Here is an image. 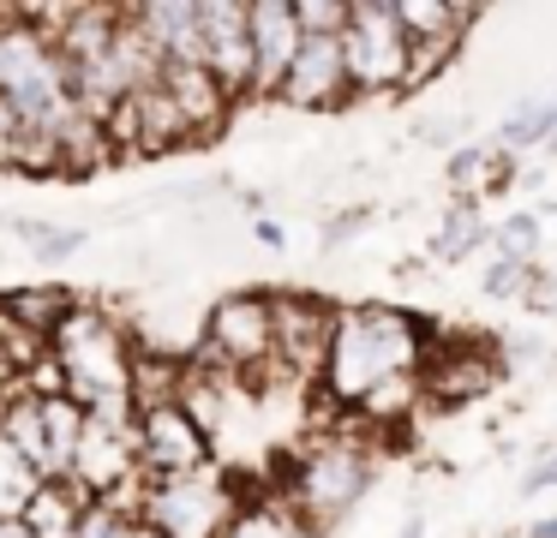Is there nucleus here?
<instances>
[{
  "instance_id": "obj_30",
  "label": "nucleus",
  "mask_w": 557,
  "mask_h": 538,
  "mask_svg": "<svg viewBox=\"0 0 557 538\" xmlns=\"http://www.w3.org/2000/svg\"><path fill=\"white\" fill-rule=\"evenodd\" d=\"M521 305H533V311H557V287H552V275L533 263L528 270V293H521Z\"/></svg>"
},
{
  "instance_id": "obj_35",
  "label": "nucleus",
  "mask_w": 557,
  "mask_h": 538,
  "mask_svg": "<svg viewBox=\"0 0 557 538\" xmlns=\"http://www.w3.org/2000/svg\"><path fill=\"white\" fill-rule=\"evenodd\" d=\"M396 538H425V526H420V521H408V526H401Z\"/></svg>"
},
{
  "instance_id": "obj_23",
  "label": "nucleus",
  "mask_w": 557,
  "mask_h": 538,
  "mask_svg": "<svg viewBox=\"0 0 557 538\" xmlns=\"http://www.w3.org/2000/svg\"><path fill=\"white\" fill-rule=\"evenodd\" d=\"M42 485H49V478H42L13 442H0V521H25V509L37 502Z\"/></svg>"
},
{
  "instance_id": "obj_26",
  "label": "nucleus",
  "mask_w": 557,
  "mask_h": 538,
  "mask_svg": "<svg viewBox=\"0 0 557 538\" xmlns=\"http://www.w3.org/2000/svg\"><path fill=\"white\" fill-rule=\"evenodd\" d=\"M294 24H300V36H342L348 0H294Z\"/></svg>"
},
{
  "instance_id": "obj_12",
  "label": "nucleus",
  "mask_w": 557,
  "mask_h": 538,
  "mask_svg": "<svg viewBox=\"0 0 557 538\" xmlns=\"http://www.w3.org/2000/svg\"><path fill=\"white\" fill-rule=\"evenodd\" d=\"M246 36H252V90L246 96H282L294 54H300V24L294 0H246Z\"/></svg>"
},
{
  "instance_id": "obj_14",
  "label": "nucleus",
  "mask_w": 557,
  "mask_h": 538,
  "mask_svg": "<svg viewBox=\"0 0 557 538\" xmlns=\"http://www.w3.org/2000/svg\"><path fill=\"white\" fill-rule=\"evenodd\" d=\"M276 102L306 108V114H324V108L348 102V72H342V42L336 36H300V54H294L288 78H282Z\"/></svg>"
},
{
  "instance_id": "obj_25",
  "label": "nucleus",
  "mask_w": 557,
  "mask_h": 538,
  "mask_svg": "<svg viewBox=\"0 0 557 538\" xmlns=\"http://www.w3.org/2000/svg\"><path fill=\"white\" fill-rule=\"evenodd\" d=\"M222 538H300V526L288 521V509H240Z\"/></svg>"
},
{
  "instance_id": "obj_33",
  "label": "nucleus",
  "mask_w": 557,
  "mask_h": 538,
  "mask_svg": "<svg viewBox=\"0 0 557 538\" xmlns=\"http://www.w3.org/2000/svg\"><path fill=\"white\" fill-rule=\"evenodd\" d=\"M528 538H557V514H545V521L528 526Z\"/></svg>"
},
{
  "instance_id": "obj_5",
  "label": "nucleus",
  "mask_w": 557,
  "mask_h": 538,
  "mask_svg": "<svg viewBox=\"0 0 557 538\" xmlns=\"http://www.w3.org/2000/svg\"><path fill=\"white\" fill-rule=\"evenodd\" d=\"M336 42L348 96H389L413 84V48L396 24V0H348V24Z\"/></svg>"
},
{
  "instance_id": "obj_17",
  "label": "nucleus",
  "mask_w": 557,
  "mask_h": 538,
  "mask_svg": "<svg viewBox=\"0 0 557 538\" xmlns=\"http://www.w3.org/2000/svg\"><path fill=\"white\" fill-rule=\"evenodd\" d=\"M444 174H449V186H456V198L480 203V191H509L516 186L521 167H516V155H504L492 138H485V143H461V150H449Z\"/></svg>"
},
{
  "instance_id": "obj_11",
  "label": "nucleus",
  "mask_w": 557,
  "mask_h": 538,
  "mask_svg": "<svg viewBox=\"0 0 557 538\" xmlns=\"http://www.w3.org/2000/svg\"><path fill=\"white\" fill-rule=\"evenodd\" d=\"M198 36H205V72L228 96L252 90V36H246V0H198Z\"/></svg>"
},
{
  "instance_id": "obj_20",
  "label": "nucleus",
  "mask_w": 557,
  "mask_h": 538,
  "mask_svg": "<svg viewBox=\"0 0 557 538\" xmlns=\"http://www.w3.org/2000/svg\"><path fill=\"white\" fill-rule=\"evenodd\" d=\"M552 132H557V102L552 96H521V102L504 114V126H497L492 143L504 155H521V150H533V143H552Z\"/></svg>"
},
{
  "instance_id": "obj_8",
  "label": "nucleus",
  "mask_w": 557,
  "mask_h": 538,
  "mask_svg": "<svg viewBox=\"0 0 557 538\" xmlns=\"http://www.w3.org/2000/svg\"><path fill=\"white\" fill-rule=\"evenodd\" d=\"M133 442H138V478L162 485V478H186L210 466V430L186 413L181 401H162L133 413Z\"/></svg>"
},
{
  "instance_id": "obj_2",
  "label": "nucleus",
  "mask_w": 557,
  "mask_h": 538,
  "mask_svg": "<svg viewBox=\"0 0 557 538\" xmlns=\"http://www.w3.org/2000/svg\"><path fill=\"white\" fill-rule=\"evenodd\" d=\"M49 359L61 371V395L85 413L102 406H133V341H126L121 317L102 305H78L61 329L49 335Z\"/></svg>"
},
{
  "instance_id": "obj_22",
  "label": "nucleus",
  "mask_w": 557,
  "mask_h": 538,
  "mask_svg": "<svg viewBox=\"0 0 557 538\" xmlns=\"http://www.w3.org/2000/svg\"><path fill=\"white\" fill-rule=\"evenodd\" d=\"M85 509H90V502L78 497L73 485H42L37 502L25 509V533H30V538H78Z\"/></svg>"
},
{
  "instance_id": "obj_28",
  "label": "nucleus",
  "mask_w": 557,
  "mask_h": 538,
  "mask_svg": "<svg viewBox=\"0 0 557 538\" xmlns=\"http://www.w3.org/2000/svg\"><path fill=\"white\" fill-rule=\"evenodd\" d=\"M366 222H372V210H366V203H360V210H342V215H330V222H324V251L348 246V239L360 234Z\"/></svg>"
},
{
  "instance_id": "obj_24",
  "label": "nucleus",
  "mask_w": 557,
  "mask_h": 538,
  "mask_svg": "<svg viewBox=\"0 0 557 538\" xmlns=\"http://www.w3.org/2000/svg\"><path fill=\"white\" fill-rule=\"evenodd\" d=\"M492 258H509V263H540V215L533 210H516L492 227Z\"/></svg>"
},
{
  "instance_id": "obj_38",
  "label": "nucleus",
  "mask_w": 557,
  "mask_h": 538,
  "mask_svg": "<svg viewBox=\"0 0 557 538\" xmlns=\"http://www.w3.org/2000/svg\"><path fill=\"white\" fill-rule=\"evenodd\" d=\"M7 222H13V215H0V227H7Z\"/></svg>"
},
{
  "instance_id": "obj_32",
  "label": "nucleus",
  "mask_w": 557,
  "mask_h": 538,
  "mask_svg": "<svg viewBox=\"0 0 557 538\" xmlns=\"http://www.w3.org/2000/svg\"><path fill=\"white\" fill-rule=\"evenodd\" d=\"M252 234H258V246H270V251H282V246H288L282 222H270V215H258V227H252Z\"/></svg>"
},
{
  "instance_id": "obj_31",
  "label": "nucleus",
  "mask_w": 557,
  "mask_h": 538,
  "mask_svg": "<svg viewBox=\"0 0 557 538\" xmlns=\"http://www.w3.org/2000/svg\"><path fill=\"white\" fill-rule=\"evenodd\" d=\"M540 490H557V454H545V461L521 478V497H540Z\"/></svg>"
},
{
  "instance_id": "obj_1",
  "label": "nucleus",
  "mask_w": 557,
  "mask_h": 538,
  "mask_svg": "<svg viewBox=\"0 0 557 538\" xmlns=\"http://www.w3.org/2000/svg\"><path fill=\"white\" fill-rule=\"evenodd\" d=\"M420 359H425V317L401 305H336L318 383L336 406L360 418H408L420 395Z\"/></svg>"
},
{
  "instance_id": "obj_21",
  "label": "nucleus",
  "mask_w": 557,
  "mask_h": 538,
  "mask_svg": "<svg viewBox=\"0 0 557 538\" xmlns=\"http://www.w3.org/2000/svg\"><path fill=\"white\" fill-rule=\"evenodd\" d=\"M473 251H492V222L480 215L473 198H456V210L444 215V234L432 239V258L437 263H468Z\"/></svg>"
},
{
  "instance_id": "obj_4",
  "label": "nucleus",
  "mask_w": 557,
  "mask_h": 538,
  "mask_svg": "<svg viewBox=\"0 0 557 538\" xmlns=\"http://www.w3.org/2000/svg\"><path fill=\"white\" fill-rule=\"evenodd\" d=\"M372 485H377V454L366 449L360 437H324L294 461L288 490H282V509H288L294 526L330 538L366 502Z\"/></svg>"
},
{
  "instance_id": "obj_27",
  "label": "nucleus",
  "mask_w": 557,
  "mask_h": 538,
  "mask_svg": "<svg viewBox=\"0 0 557 538\" xmlns=\"http://www.w3.org/2000/svg\"><path fill=\"white\" fill-rule=\"evenodd\" d=\"M528 270H533V263L492 258V263H485V275H480V293L485 299H521V293H528Z\"/></svg>"
},
{
  "instance_id": "obj_19",
  "label": "nucleus",
  "mask_w": 557,
  "mask_h": 538,
  "mask_svg": "<svg viewBox=\"0 0 557 538\" xmlns=\"http://www.w3.org/2000/svg\"><path fill=\"white\" fill-rule=\"evenodd\" d=\"M18 234V246L30 251V258L42 263V270H61V263H73L78 251L90 246V234L85 227H66V222H37V215H13L7 222Z\"/></svg>"
},
{
  "instance_id": "obj_36",
  "label": "nucleus",
  "mask_w": 557,
  "mask_h": 538,
  "mask_svg": "<svg viewBox=\"0 0 557 538\" xmlns=\"http://www.w3.org/2000/svg\"><path fill=\"white\" fill-rule=\"evenodd\" d=\"M545 150H552V155H557V132H552V143H545Z\"/></svg>"
},
{
  "instance_id": "obj_39",
  "label": "nucleus",
  "mask_w": 557,
  "mask_h": 538,
  "mask_svg": "<svg viewBox=\"0 0 557 538\" xmlns=\"http://www.w3.org/2000/svg\"><path fill=\"white\" fill-rule=\"evenodd\" d=\"M552 102H557V90H552Z\"/></svg>"
},
{
  "instance_id": "obj_16",
  "label": "nucleus",
  "mask_w": 557,
  "mask_h": 538,
  "mask_svg": "<svg viewBox=\"0 0 557 538\" xmlns=\"http://www.w3.org/2000/svg\"><path fill=\"white\" fill-rule=\"evenodd\" d=\"M162 66H205V36H198V0H145L126 7Z\"/></svg>"
},
{
  "instance_id": "obj_15",
  "label": "nucleus",
  "mask_w": 557,
  "mask_h": 538,
  "mask_svg": "<svg viewBox=\"0 0 557 538\" xmlns=\"http://www.w3.org/2000/svg\"><path fill=\"white\" fill-rule=\"evenodd\" d=\"M162 96H169V108L181 114V126H186V143H205L210 132H222L228 126V108H234V96L222 90L216 78H210L205 66H162Z\"/></svg>"
},
{
  "instance_id": "obj_18",
  "label": "nucleus",
  "mask_w": 557,
  "mask_h": 538,
  "mask_svg": "<svg viewBox=\"0 0 557 538\" xmlns=\"http://www.w3.org/2000/svg\"><path fill=\"white\" fill-rule=\"evenodd\" d=\"M0 311H7V317H13L25 335L49 341V335L78 311V299L66 293V287H49V281H42V287H13V293H0Z\"/></svg>"
},
{
  "instance_id": "obj_10",
  "label": "nucleus",
  "mask_w": 557,
  "mask_h": 538,
  "mask_svg": "<svg viewBox=\"0 0 557 538\" xmlns=\"http://www.w3.org/2000/svg\"><path fill=\"white\" fill-rule=\"evenodd\" d=\"M480 7H449V0H396V24L413 48V84H425L432 72H444L456 60L461 36L480 24Z\"/></svg>"
},
{
  "instance_id": "obj_37",
  "label": "nucleus",
  "mask_w": 557,
  "mask_h": 538,
  "mask_svg": "<svg viewBox=\"0 0 557 538\" xmlns=\"http://www.w3.org/2000/svg\"><path fill=\"white\" fill-rule=\"evenodd\" d=\"M300 538H324V533H306V526H300Z\"/></svg>"
},
{
  "instance_id": "obj_9",
  "label": "nucleus",
  "mask_w": 557,
  "mask_h": 538,
  "mask_svg": "<svg viewBox=\"0 0 557 538\" xmlns=\"http://www.w3.org/2000/svg\"><path fill=\"white\" fill-rule=\"evenodd\" d=\"M497 377H504V365H497L492 347H480V341H425L420 395L432 406H468V401H480Z\"/></svg>"
},
{
  "instance_id": "obj_29",
  "label": "nucleus",
  "mask_w": 557,
  "mask_h": 538,
  "mask_svg": "<svg viewBox=\"0 0 557 538\" xmlns=\"http://www.w3.org/2000/svg\"><path fill=\"white\" fill-rule=\"evenodd\" d=\"M456 132H461V120L432 114V120H420V126H413V138H420V143H432V150H449V143H456Z\"/></svg>"
},
{
  "instance_id": "obj_6",
  "label": "nucleus",
  "mask_w": 557,
  "mask_h": 538,
  "mask_svg": "<svg viewBox=\"0 0 557 538\" xmlns=\"http://www.w3.org/2000/svg\"><path fill=\"white\" fill-rule=\"evenodd\" d=\"M234 514H240V490L228 485L216 461L186 478L145 485V497H138V521L157 538H222Z\"/></svg>"
},
{
  "instance_id": "obj_34",
  "label": "nucleus",
  "mask_w": 557,
  "mask_h": 538,
  "mask_svg": "<svg viewBox=\"0 0 557 538\" xmlns=\"http://www.w3.org/2000/svg\"><path fill=\"white\" fill-rule=\"evenodd\" d=\"M0 538H30V533H25V521H0Z\"/></svg>"
},
{
  "instance_id": "obj_13",
  "label": "nucleus",
  "mask_w": 557,
  "mask_h": 538,
  "mask_svg": "<svg viewBox=\"0 0 557 538\" xmlns=\"http://www.w3.org/2000/svg\"><path fill=\"white\" fill-rule=\"evenodd\" d=\"M270 305H276V365H288L294 377H318L330 329H336V305L312 293H270Z\"/></svg>"
},
{
  "instance_id": "obj_3",
  "label": "nucleus",
  "mask_w": 557,
  "mask_h": 538,
  "mask_svg": "<svg viewBox=\"0 0 557 538\" xmlns=\"http://www.w3.org/2000/svg\"><path fill=\"white\" fill-rule=\"evenodd\" d=\"M0 102L13 108L25 138H42V143L78 114V96H73V78H66L61 48L42 30H30L18 18V7H0Z\"/></svg>"
},
{
  "instance_id": "obj_7",
  "label": "nucleus",
  "mask_w": 557,
  "mask_h": 538,
  "mask_svg": "<svg viewBox=\"0 0 557 538\" xmlns=\"http://www.w3.org/2000/svg\"><path fill=\"white\" fill-rule=\"evenodd\" d=\"M198 359H205V365H222L228 377L276 365V305H270V293L216 299L210 317H205V347H198Z\"/></svg>"
}]
</instances>
